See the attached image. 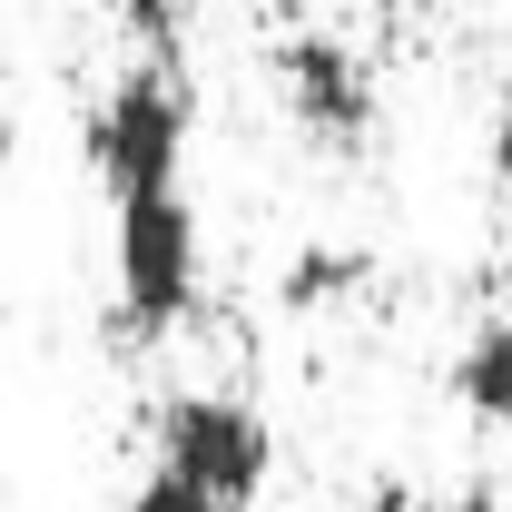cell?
<instances>
[{"mask_svg":"<svg viewBox=\"0 0 512 512\" xmlns=\"http://www.w3.org/2000/svg\"><path fill=\"white\" fill-rule=\"evenodd\" d=\"M79 158H89V178L109 188V207L188 188V89H178V69H168V60L128 69L119 89L89 109Z\"/></svg>","mask_w":512,"mask_h":512,"instance_id":"6da1fadb","label":"cell"},{"mask_svg":"<svg viewBox=\"0 0 512 512\" xmlns=\"http://www.w3.org/2000/svg\"><path fill=\"white\" fill-rule=\"evenodd\" d=\"M158 463L188 473L217 512H237V503H256L266 473H276V434H266V414L237 404V394H168V414H158Z\"/></svg>","mask_w":512,"mask_h":512,"instance_id":"7a4b0ae2","label":"cell"},{"mask_svg":"<svg viewBox=\"0 0 512 512\" xmlns=\"http://www.w3.org/2000/svg\"><path fill=\"white\" fill-rule=\"evenodd\" d=\"M197 306V207L188 188L119 207V316L128 335H168Z\"/></svg>","mask_w":512,"mask_h":512,"instance_id":"3957f363","label":"cell"},{"mask_svg":"<svg viewBox=\"0 0 512 512\" xmlns=\"http://www.w3.org/2000/svg\"><path fill=\"white\" fill-rule=\"evenodd\" d=\"M276 79H286V109L296 128H316L325 148H365L375 138V89L345 40H286L276 50Z\"/></svg>","mask_w":512,"mask_h":512,"instance_id":"277c9868","label":"cell"},{"mask_svg":"<svg viewBox=\"0 0 512 512\" xmlns=\"http://www.w3.org/2000/svg\"><path fill=\"white\" fill-rule=\"evenodd\" d=\"M453 404L473 424H512V306L473 325V345L453 355Z\"/></svg>","mask_w":512,"mask_h":512,"instance_id":"5b68a950","label":"cell"},{"mask_svg":"<svg viewBox=\"0 0 512 512\" xmlns=\"http://www.w3.org/2000/svg\"><path fill=\"white\" fill-rule=\"evenodd\" d=\"M365 286V256L355 247H306L286 266V306H335V296H355Z\"/></svg>","mask_w":512,"mask_h":512,"instance_id":"8992f818","label":"cell"},{"mask_svg":"<svg viewBox=\"0 0 512 512\" xmlns=\"http://www.w3.org/2000/svg\"><path fill=\"white\" fill-rule=\"evenodd\" d=\"M119 20L138 30V40H148V50H158V60L188 40V0H119Z\"/></svg>","mask_w":512,"mask_h":512,"instance_id":"52a82bcc","label":"cell"},{"mask_svg":"<svg viewBox=\"0 0 512 512\" xmlns=\"http://www.w3.org/2000/svg\"><path fill=\"white\" fill-rule=\"evenodd\" d=\"M128 512H217V503H207V493H197L188 473H168V463H158V473H148V483H138V493H128Z\"/></svg>","mask_w":512,"mask_h":512,"instance_id":"ba28073f","label":"cell"},{"mask_svg":"<svg viewBox=\"0 0 512 512\" xmlns=\"http://www.w3.org/2000/svg\"><path fill=\"white\" fill-rule=\"evenodd\" d=\"M493 188H503V207H512V99L493 109Z\"/></svg>","mask_w":512,"mask_h":512,"instance_id":"9c48e42d","label":"cell"},{"mask_svg":"<svg viewBox=\"0 0 512 512\" xmlns=\"http://www.w3.org/2000/svg\"><path fill=\"white\" fill-rule=\"evenodd\" d=\"M444 512H503V493H493V483H473V493H453Z\"/></svg>","mask_w":512,"mask_h":512,"instance_id":"30bf717a","label":"cell"},{"mask_svg":"<svg viewBox=\"0 0 512 512\" xmlns=\"http://www.w3.org/2000/svg\"><path fill=\"white\" fill-rule=\"evenodd\" d=\"M365 512H404V493H394V483H384V493H375V503H365Z\"/></svg>","mask_w":512,"mask_h":512,"instance_id":"8fae6325","label":"cell"},{"mask_svg":"<svg viewBox=\"0 0 512 512\" xmlns=\"http://www.w3.org/2000/svg\"><path fill=\"white\" fill-rule=\"evenodd\" d=\"M384 10H444V0H384Z\"/></svg>","mask_w":512,"mask_h":512,"instance_id":"7c38bea8","label":"cell"},{"mask_svg":"<svg viewBox=\"0 0 512 512\" xmlns=\"http://www.w3.org/2000/svg\"><path fill=\"white\" fill-rule=\"evenodd\" d=\"M0 158H10V119H0Z\"/></svg>","mask_w":512,"mask_h":512,"instance_id":"4fadbf2b","label":"cell"}]
</instances>
